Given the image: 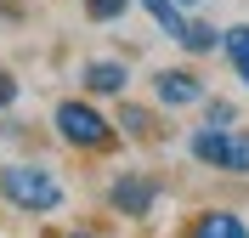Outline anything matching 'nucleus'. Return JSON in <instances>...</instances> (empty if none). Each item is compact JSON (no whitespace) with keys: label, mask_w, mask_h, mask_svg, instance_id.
Masks as SVG:
<instances>
[{"label":"nucleus","mask_w":249,"mask_h":238,"mask_svg":"<svg viewBox=\"0 0 249 238\" xmlns=\"http://www.w3.org/2000/svg\"><path fill=\"white\" fill-rule=\"evenodd\" d=\"M187 153L221 176H249V136L232 125H198L187 136Z\"/></svg>","instance_id":"obj_3"},{"label":"nucleus","mask_w":249,"mask_h":238,"mask_svg":"<svg viewBox=\"0 0 249 238\" xmlns=\"http://www.w3.org/2000/svg\"><path fill=\"white\" fill-rule=\"evenodd\" d=\"M62 238H102V233H62Z\"/></svg>","instance_id":"obj_14"},{"label":"nucleus","mask_w":249,"mask_h":238,"mask_svg":"<svg viewBox=\"0 0 249 238\" xmlns=\"http://www.w3.org/2000/svg\"><path fill=\"white\" fill-rule=\"evenodd\" d=\"M51 130H57L74 153H108V147L119 142V125L96 108V96H62L57 108H51Z\"/></svg>","instance_id":"obj_2"},{"label":"nucleus","mask_w":249,"mask_h":238,"mask_svg":"<svg viewBox=\"0 0 249 238\" xmlns=\"http://www.w3.org/2000/svg\"><path fill=\"white\" fill-rule=\"evenodd\" d=\"M159 199H164V187H159L147 170H119L108 182V204L119 210V216H130V221H142V216H153Z\"/></svg>","instance_id":"obj_4"},{"label":"nucleus","mask_w":249,"mask_h":238,"mask_svg":"<svg viewBox=\"0 0 249 238\" xmlns=\"http://www.w3.org/2000/svg\"><path fill=\"white\" fill-rule=\"evenodd\" d=\"M113 125H119V136H136V142H142V136H153V113H147V108H130V102H124Z\"/></svg>","instance_id":"obj_9"},{"label":"nucleus","mask_w":249,"mask_h":238,"mask_svg":"<svg viewBox=\"0 0 249 238\" xmlns=\"http://www.w3.org/2000/svg\"><path fill=\"white\" fill-rule=\"evenodd\" d=\"M221 57H227V68L238 74V85L249 91V23H227V29H221Z\"/></svg>","instance_id":"obj_8"},{"label":"nucleus","mask_w":249,"mask_h":238,"mask_svg":"<svg viewBox=\"0 0 249 238\" xmlns=\"http://www.w3.org/2000/svg\"><path fill=\"white\" fill-rule=\"evenodd\" d=\"M204 96H210V85H204L198 68H153V102L159 108H204Z\"/></svg>","instance_id":"obj_5"},{"label":"nucleus","mask_w":249,"mask_h":238,"mask_svg":"<svg viewBox=\"0 0 249 238\" xmlns=\"http://www.w3.org/2000/svg\"><path fill=\"white\" fill-rule=\"evenodd\" d=\"M79 85H85V96H124L130 91V68L119 57H91L79 68Z\"/></svg>","instance_id":"obj_6"},{"label":"nucleus","mask_w":249,"mask_h":238,"mask_svg":"<svg viewBox=\"0 0 249 238\" xmlns=\"http://www.w3.org/2000/svg\"><path fill=\"white\" fill-rule=\"evenodd\" d=\"M12 102H17V74L0 68V108H12Z\"/></svg>","instance_id":"obj_12"},{"label":"nucleus","mask_w":249,"mask_h":238,"mask_svg":"<svg viewBox=\"0 0 249 238\" xmlns=\"http://www.w3.org/2000/svg\"><path fill=\"white\" fill-rule=\"evenodd\" d=\"M238 108L232 102H221V96H204V125H232Z\"/></svg>","instance_id":"obj_11"},{"label":"nucleus","mask_w":249,"mask_h":238,"mask_svg":"<svg viewBox=\"0 0 249 238\" xmlns=\"http://www.w3.org/2000/svg\"><path fill=\"white\" fill-rule=\"evenodd\" d=\"M187 238H249V221L238 210H198L187 221Z\"/></svg>","instance_id":"obj_7"},{"label":"nucleus","mask_w":249,"mask_h":238,"mask_svg":"<svg viewBox=\"0 0 249 238\" xmlns=\"http://www.w3.org/2000/svg\"><path fill=\"white\" fill-rule=\"evenodd\" d=\"M176 6H181V12H204V0H176Z\"/></svg>","instance_id":"obj_13"},{"label":"nucleus","mask_w":249,"mask_h":238,"mask_svg":"<svg viewBox=\"0 0 249 238\" xmlns=\"http://www.w3.org/2000/svg\"><path fill=\"white\" fill-rule=\"evenodd\" d=\"M130 6H136V0H79V12L91 17V23H119Z\"/></svg>","instance_id":"obj_10"},{"label":"nucleus","mask_w":249,"mask_h":238,"mask_svg":"<svg viewBox=\"0 0 249 238\" xmlns=\"http://www.w3.org/2000/svg\"><path fill=\"white\" fill-rule=\"evenodd\" d=\"M0 199L23 216H57L68 204V187L40 159H12V165H0Z\"/></svg>","instance_id":"obj_1"}]
</instances>
